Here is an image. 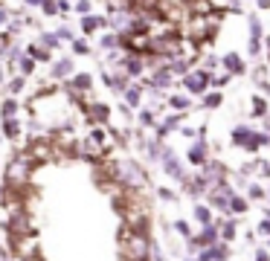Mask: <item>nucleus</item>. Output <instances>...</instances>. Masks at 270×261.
Here are the masks:
<instances>
[{"label": "nucleus", "mask_w": 270, "mask_h": 261, "mask_svg": "<svg viewBox=\"0 0 270 261\" xmlns=\"http://www.w3.org/2000/svg\"><path fill=\"white\" fill-rule=\"evenodd\" d=\"M111 24L107 18H96V15H87L82 21V32L84 35H93V32H99V29H105V26Z\"/></svg>", "instance_id": "nucleus-16"}, {"label": "nucleus", "mask_w": 270, "mask_h": 261, "mask_svg": "<svg viewBox=\"0 0 270 261\" xmlns=\"http://www.w3.org/2000/svg\"><path fill=\"white\" fill-rule=\"evenodd\" d=\"M230 79H233V76H212V84H215V87H224Z\"/></svg>", "instance_id": "nucleus-48"}, {"label": "nucleus", "mask_w": 270, "mask_h": 261, "mask_svg": "<svg viewBox=\"0 0 270 261\" xmlns=\"http://www.w3.org/2000/svg\"><path fill=\"white\" fill-rule=\"evenodd\" d=\"M267 201H270V189H267Z\"/></svg>", "instance_id": "nucleus-61"}, {"label": "nucleus", "mask_w": 270, "mask_h": 261, "mask_svg": "<svg viewBox=\"0 0 270 261\" xmlns=\"http://www.w3.org/2000/svg\"><path fill=\"white\" fill-rule=\"evenodd\" d=\"M189 163L192 166H206V143H203V137L189 148Z\"/></svg>", "instance_id": "nucleus-15"}, {"label": "nucleus", "mask_w": 270, "mask_h": 261, "mask_svg": "<svg viewBox=\"0 0 270 261\" xmlns=\"http://www.w3.org/2000/svg\"><path fill=\"white\" fill-rule=\"evenodd\" d=\"M169 107H172V110H180V113H183V110L189 107V99H186L183 93H175L172 99H169Z\"/></svg>", "instance_id": "nucleus-30"}, {"label": "nucleus", "mask_w": 270, "mask_h": 261, "mask_svg": "<svg viewBox=\"0 0 270 261\" xmlns=\"http://www.w3.org/2000/svg\"><path fill=\"white\" fill-rule=\"evenodd\" d=\"M21 90H24V76H21V79H12V82H9V93H21Z\"/></svg>", "instance_id": "nucleus-44"}, {"label": "nucleus", "mask_w": 270, "mask_h": 261, "mask_svg": "<svg viewBox=\"0 0 270 261\" xmlns=\"http://www.w3.org/2000/svg\"><path fill=\"white\" fill-rule=\"evenodd\" d=\"M172 76H175V73H172V67H169V64H163V67H160V70H154V76L148 79V87H166V84L172 82Z\"/></svg>", "instance_id": "nucleus-17"}, {"label": "nucleus", "mask_w": 270, "mask_h": 261, "mask_svg": "<svg viewBox=\"0 0 270 261\" xmlns=\"http://www.w3.org/2000/svg\"><path fill=\"white\" fill-rule=\"evenodd\" d=\"M230 255H233V252H230V244L218 241V244H215V261H230Z\"/></svg>", "instance_id": "nucleus-33"}, {"label": "nucleus", "mask_w": 270, "mask_h": 261, "mask_svg": "<svg viewBox=\"0 0 270 261\" xmlns=\"http://www.w3.org/2000/svg\"><path fill=\"white\" fill-rule=\"evenodd\" d=\"M70 9H73V6L67 3V0H59V15H67Z\"/></svg>", "instance_id": "nucleus-51"}, {"label": "nucleus", "mask_w": 270, "mask_h": 261, "mask_svg": "<svg viewBox=\"0 0 270 261\" xmlns=\"http://www.w3.org/2000/svg\"><path fill=\"white\" fill-rule=\"evenodd\" d=\"M15 113H18V102H15V99H6V102L0 105V116H3V119H12Z\"/></svg>", "instance_id": "nucleus-31"}, {"label": "nucleus", "mask_w": 270, "mask_h": 261, "mask_svg": "<svg viewBox=\"0 0 270 261\" xmlns=\"http://www.w3.org/2000/svg\"><path fill=\"white\" fill-rule=\"evenodd\" d=\"M117 252L122 261H154V241L148 232H137V229H128L122 224Z\"/></svg>", "instance_id": "nucleus-1"}, {"label": "nucleus", "mask_w": 270, "mask_h": 261, "mask_svg": "<svg viewBox=\"0 0 270 261\" xmlns=\"http://www.w3.org/2000/svg\"><path fill=\"white\" fill-rule=\"evenodd\" d=\"M195 221H198L200 226H209V224H212V206H203V203H198V206H195Z\"/></svg>", "instance_id": "nucleus-24"}, {"label": "nucleus", "mask_w": 270, "mask_h": 261, "mask_svg": "<svg viewBox=\"0 0 270 261\" xmlns=\"http://www.w3.org/2000/svg\"><path fill=\"white\" fill-rule=\"evenodd\" d=\"M140 125H142V128H157V116H154V110H142V113H140Z\"/></svg>", "instance_id": "nucleus-34"}, {"label": "nucleus", "mask_w": 270, "mask_h": 261, "mask_svg": "<svg viewBox=\"0 0 270 261\" xmlns=\"http://www.w3.org/2000/svg\"><path fill=\"white\" fill-rule=\"evenodd\" d=\"M32 160L26 154H18L12 163H6V171H3V186L18 191H29V177H32Z\"/></svg>", "instance_id": "nucleus-2"}, {"label": "nucleus", "mask_w": 270, "mask_h": 261, "mask_svg": "<svg viewBox=\"0 0 270 261\" xmlns=\"http://www.w3.org/2000/svg\"><path fill=\"white\" fill-rule=\"evenodd\" d=\"M258 3V9H270V0H256Z\"/></svg>", "instance_id": "nucleus-54"}, {"label": "nucleus", "mask_w": 270, "mask_h": 261, "mask_svg": "<svg viewBox=\"0 0 270 261\" xmlns=\"http://www.w3.org/2000/svg\"><path fill=\"white\" fill-rule=\"evenodd\" d=\"M221 64L227 67V73H233V76H238V73H244V61H241V55H238V52H227Z\"/></svg>", "instance_id": "nucleus-19"}, {"label": "nucleus", "mask_w": 270, "mask_h": 261, "mask_svg": "<svg viewBox=\"0 0 270 261\" xmlns=\"http://www.w3.org/2000/svg\"><path fill=\"white\" fill-rule=\"evenodd\" d=\"M122 70H125V76H142V70H145V58L142 55H125L122 58Z\"/></svg>", "instance_id": "nucleus-14"}, {"label": "nucleus", "mask_w": 270, "mask_h": 261, "mask_svg": "<svg viewBox=\"0 0 270 261\" xmlns=\"http://www.w3.org/2000/svg\"><path fill=\"white\" fill-rule=\"evenodd\" d=\"M145 168H140V163H134V160H125V163H119V183L131 191H142L145 186Z\"/></svg>", "instance_id": "nucleus-6"}, {"label": "nucleus", "mask_w": 270, "mask_h": 261, "mask_svg": "<svg viewBox=\"0 0 270 261\" xmlns=\"http://www.w3.org/2000/svg\"><path fill=\"white\" fill-rule=\"evenodd\" d=\"M163 166H166V174H169V177H175L177 183H186V180H189V174L183 171V166H180V160H177L169 148L163 151Z\"/></svg>", "instance_id": "nucleus-10"}, {"label": "nucleus", "mask_w": 270, "mask_h": 261, "mask_svg": "<svg viewBox=\"0 0 270 261\" xmlns=\"http://www.w3.org/2000/svg\"><path fill=\"white\" fill-rule=\"evenodd\" d=\"M233 145L244 151H258L261 145H270V134H256L250 125H235L233 128Z\"/></svg>", "instance_id": "nucleus-5"}, {"label": "nucleus", "mask_w": 270, "mask_h": 261, "mask_svg": "<svg viewBox=\"0 0 270 261\" xmlns=\"http://www.w3.org/2000/svg\"><path fill=\"white\" fill-rule=\"evenodd\" d=\"M140 96H142V87L131 84L128 90H125V105H128V107H140Z\"/></svg>", "instance_id": "nucleus-25"}, {"label": "nucleus", "mask_w": 270, "mask_h": 261, "mask_svg": "<svg viewBox=\"0 0 270 261\" xmlns=\"http://www.w3.org/2000/svg\"><path fill=\"white\" fill-rule=\"evenodd\" d=\"M264 110H267V102H264L261 96H256V99H253V116H261Z\"/></svg>", "instance_id": "nucleus-39"}, {"label": "nucleus", "mask_w": 270, "mask_h": 261, "mask_svg": "<svg viewBox=\"0 0 270 261\" xmlns=\"http://www.w3.org/2000/svg\"><path fill=\"white\" fill-rule=\"evenodd\" d=\"M26 3H29V6H44L47 0H26Z\"/></svg>", "instance_id": "nucleus-56"}, {"label": "nucleus", "mask_w": 270, "mask_h": 261, "mask_svg": "<svg viewBox=\"0 0 270 261\" xmlns=\"http://www.w3.org/2000/svg\"><path fill=\"white\" fill-rule=\"evenodd\" d=\"M250 32H253V38H261V24H258V18H256V15L250 18Z\"/></svg>", "instance_id": "nucleus-42"}, {"label": "nucleus", "mask_w": 270, "mask_h": 261, "mask_svg": "<svg viewBox=\"0 0 270 261\" xmlns=\"http://www.w3.org/2000/svg\"><path fill=\"white\" fill-rule=\"evenodd\" d=\"M180 122H183V116H180V113H172V116H166V119H163V125H157V137L163 140L166 134H172V130L183 128Z\"/></svg>", "instance_id": "nucleus-18"}, {"label": "nucleus", "mask_w": 270, "mask_h": 261, "mask_svg": "<svg viewBox=\"0 0 270 261\" xmlns=\"http://www.w3.org/2000/svg\"><path fill=\"white\" fill-rule=\"evenodd\" d=\"M258 235H264V238H270V218H264L261 224H258V229H256Z\"/></svg>", "instance_id": "nucleus-45"}, {"label": "nucleus", "mask_w": 270, "mask_h": 261, "mask_svg": "<svg viewBox=\"0 0 270 261\" xmlns=\"http://www.w3.org/2000/svg\"><path fill=\"white\" fill-rule=\"evenodd\" d=\"M21 73H24V76H32V73H35V58H29V55L21 58Z\"/></svg>", "instance_id": "nucleus-36"}, {"label": "nucleus", "mask_w": 270, "mask_h": 261, "mask_svg": "<svg viewBox=\"0 0 270 261\" xmlns=\"http://www.w3.org/2000/svg\"><path fill=\"white\" fill-rule=\"evenodd\" d=\"M3 137H6V140H18V137H21V122H18V119H3Z\"/></svg>", "instance_id": "nucleus-22"}, {"label": "nucleus", "mask_w": 270, "mask_h": 261, "mask_svg": "<svg viewBox=\"0 0 270 261\" xmlns=\"http://www.w3.org/2000/svg\"><path fill=\"white\" fill-rule=\"evenodd\" d=\"M256 171L261 174V177H267V180H270V163H267V160H261V163H256Z\"/></svg>", "instance_id": "nucleus-43"}, {"label": "nucleus", "mask_w": 270, "mask_h": 261, "mask_svg": "<svg viewBox=\"0 0 270 261\" xmlns=\"http://www.w3.org/2000/svg\"><path fill=\"white\" fill-rule=\"evenodd\" d=\"M6 247H9V252L15 258H24V261L41 255V241H38L35 232L32 235H6Z\"/></svg>", "instance_id": "nucleus-3"}, {"label": "nucleus", "mask_w": 270, "mask_h": 261, "mask_svg": "<svg viewBox=\"0 0 270 261\" xmlns=\"http://www.w3.org/2000/svg\"><path fill=\"white\" fill-rule=\"evenodd\" d=\"M26 55L35 58V61H49V49H44L41 44H29V47H26Z\"/></svg>", "instance_id": "nucleus-27"}, {"label": "nucleus", "mask_w": 270, "mask_h": 261, "mask_svg": "<svg viewBox=\"0 0 270 261\" xmlns=\"http://www.w3.org/2000/svg\"><path fill=\"white\" fill-rule=\"evenodd\" d=\"M154 261H166V258H163V255H154Z\"/></svg>", "instance_id": "nucleus-60"}, {"label": "nucleus", "mask_w": 270, "mask_h": 261, "mask_svg": "<svg viewBox=\"0 0 270 261\" xmlns=\"http://www.w3.org/2000/svg\"><path fill=\"white\" fill-rule=\"evenodd\" d=\"M264 128H267V130H270V119H264Z\"/></svg>", "instance_id": "nucleus-59"}, {"label": "nucleus", "mask_w": 270, "mask_h": 261, "mask_svg": "<svg viewBox=\"0 0 270 261\" xmlns=\"http://www.w3.org/2000/svg\"><path fill=\"white\" fill-rule=\"evenodd\" d=\"M250 52H253V55L261 52V41H258V38H250Z\"/></svg>", "instance_id": "nucleus-49"}, {"label": "nucleus", "mask_w": 270, "mask_h": 261, "mask_svg": "<svg viewBox=\"0 0 270 261\" xmlns=\"http://www.w3.org/2000/svg\"><path fill=\"white\" fill-rule=\"evenodd\" d=\"M267 241H270V238H267Z\"/></svg>", "instance_id": "nucleus-62"}, {"label": "nucleus", "mask_w": 270, "mask_h": 261, "mask_svg": "<svg viewBox=\"0 0 270 261\" xmlns=\"http://www.w3.org/2000/svg\"><path fill=\"white\" fill-rule=\"evenodd\" d=\"M172 229H175V232H180L183 238H192V229H189L186 221H175V224H172Z\"/></svg>", "instance_id": "nucleus-38"}, {"label": "nucleus", "mask_w": 270, "mask_h": 261, "mask_svg": "<svg viewBox=\"0 0 270 261\" xmlns=\"http://www.w3.org/2000/svg\"><path fill=\"white\" fill-rule=\"evenodd\" d=\"M3 229H6V235H32L35 232V218L26 209L24 212H15V215H6Z\"/></svg>", "instance_id": "nucleus-7"}, {"label": "nucleus", "mask_w": 270, "mask_h": 261, "mask_svg": "<svg viewBox=\"0 0 270 261\" xmlns=\"http://www.w3.org/2000/svg\"><path fill=\"white\" fill-rule=\"evenodd\" d=\"M90 9H93V3H90V0H76V12H82L84 18L90 15Z\"/></svg>", "instance_id": "nucleus-40"}, {"label": "nucleus", "mask_w": 270, "mask_h": 261, "mask_svg": "<svg viewBox=\"0 0 270 261\" xmlns=\"http://www.w3.org/2000/svg\"><path fill=\"white\" fill-rule=\"evenodd\" d=\"M198 261H215V247H206L198 252Z\"/></svg>", "instance_id": "nucleus-41"}, {"label": "nucleus", "mask_w": 270, "mask_h": 261, "mask_svg": "<svg viewBox=\"0 0 270 261\" xmlns=\"http://www.w3.org/2000/svg\"><path fill=\"white\" fill-rule=\"evenodd\" d=\"M258 87H261L264 93H270V84H267V82H261V79H258Z\"/></svg>", "instance_id": "nucleus-55"}, {"label": "nucleus", "mask_w": 270, "mask_h": 261, "mask_svg": "<svg viewBox=\"0 0 270 261\" xmlns=\"http://www.w3.org/2000/svg\"><path fill=\"white\" fill-rule=\"evenodd\" d=\"M84 113H87V122L90 125H99V122H107V116H111V110H107V105H102V102H90V105L84 107Z\"/></svg>", "instance_id": "nucleus-11"}, {"label": "nucleus", "mask_w": 270, "mask_h": 261, "mask_svg": "<svg viewBox=\"0 0 270 261\" xmlns=\"http://www.w3.org/2000/svg\"><path fill=\"white\" fill-rule=\"evenodd\" d=\"M183 186H186V194L195 201V198H200V194H206V191H209V180L203 177V174H198V177H189Z\"/></svg>", "instance_id": "nucleus-12"}, {"label": "nucleus", "mask_w": 270, "mask_h": 261, "mask_svg": "<svg viewBox=\"0 0 270 261\" xmlns=\"http://www.w3.org/2000/svg\"><path fill=\"white\" fill-rule=\"evenodd\" d=\"M35 166H44V163H56L61 157V148L52 140H29V148L24 151Z\"/></svg>", "instance_id": "nucleus-4"}, {"label": "nucleus", "mask_w": 270, "mask_h": 261, "mask_svg": "<svg viewBox=\"0 0 270 261\" xmlns=\"http://www.w3.org/2000/svg\"><path fill=\"white\" fill-rule=\"evenodd\" d=\"M67 76H76V73H73V61L59 58L56 64H52V79H67Z\"/></svg>", "instance_id": "nucleus-20"}, {"label": "nucleus", "mask_w": 270, "mask_h": 261, "mask_svg": "<svg viewBox=\"0 0 270 261\" xmlns=\"http://www.w3.org/2000/svg\"><path fill=\"white\" fill-rule=\"evenodd\" d=\"M218 229H221V241H224V244H233V241H235V232H238L235 221H224V224H218Z\"/></svg>", "instance_id": "nucleus-23"}, {"label": "nucleus", "mask_w": 270, "mask_h": 261, "mask_svg": "<svg viewBox=\"0 0 270 261\" xmlns=\"http://www.w3.org/2000/svg\"><path fill=\"white\" fill-rule=\"evenodd\" d=\"M256 261H270V252H264V249H256Z\"/></svg>", "instance_id": "nucleus-53"}, {"label": "nucleus", "mask_w": 270, "mask_h": 261, "mask_svg": "<svg viewBox=\"0 0 270 261\" xmlns=\"http://www.w3.org/2000/svg\"><path fill=\"white\" fill-rule=\"evenodd\" d=\"M247 201H267V189L258 186V183H253V186L247 189Z\"/></svg>", "instance_id": "nucleus-29"}, {"label": "nucleus", "mask_w": 270, "mask_h": 261, "mask_svg": "<svg viewBox=\"0 0 270 261\" xmlns=\"http://www.w3.org/2000/svg\"><path fill=\"white\" fill-rule=\"evenodd\" d=\"M56 35H59L61 41H70V38H73V32H70V29H67V26H61V29H59V32H56Z\"/></svg>", "instance_id": "nucleus-50"}, {"label": "nucleus", "mask_w": 270, "mask_h": 261, "mask_svg": "<svg viewBox=\"0 0 270 261\" xmlns=\"http://www.w3.org/2000/svg\"><path fill=\"white\" fill-rule=\"evenodd\" d=\"M247 209H250V201L241 198V194H235L233 201H230V212H233V215H244Z\"/></svg>", "instance_id": "nucleus-28"}, {"label": "nucleus", "mask_w": 270, "mask_h": 261, "mask_svg": "<svg viewBox=\"0 0 270 261\" xmlns=\"http://www.w3.org/2000/svg\"><path fill=\"white\" fill-rule=\"evenodd\" d=\"M29 261H47V258H44V255H35V258H29Z\"/></svg>", "instance_id": "nucleus-58"}, {"label": "nucleus", "mask_w": 270, "mask_h": 261, "mask_svg": "<svg viewBox=\"0 0 270 261\" xmlns=\"http://www.w3.org/2000/svg\"><path fill=\"white\" fill-rule=\"evenodd\" d=\"M209 84H212L209 70H189L186 76H183V87H186L189 93H203Z\"/></svg>", "instance_id": "nucleus-9"}, {"label": "nucleus", "mask_w": 270, "mask_h": 261, "mask_svg": "<svg viewBox=\"0 0 270 261\" xmlns=\"http://www.w3.org/2000/svg\"><path fill=\"white\" fill-rule=\"evenodd\" d=\"M221 241V229H218V224H209V226H203L198 235H192L186 241V249L189 252H198V249H206V247H215Z\"/></svg>", "instance_id": "nucleus-8"}, {"label": "nucleus", "mask_w": 270, "mask_h": 261, "mask_svg": "<svg viewBox=\"0 0 270 261\" xmlns=\"http://www.w3.org/2000/svg\"><path fill=\"white\" fill-rule=\"evenodd\" d=\"M73 52H76V55H90L87 41H79V38H76V41H73Z\"/></svg>", "instance_id": "nucleus-37"}, {"label": "nucleus", "mask_w": 270, "mask_h": 261, "mask_svg": "<svg viewBox=\"0 0 270 261\" xmlns=\"http://www.w3.org/2000/svg\"><path fill=\"white\" fill-rule=\"evenodd\" d=\"M90 140H93V143L99 145V148H105V151L111 148V145H107V143H111V140H107V130H105V128H99V125H96V128L90 130Z\"/></svg>", "instance_id": "nucleus-26"}, {"label": "nucleus", "mask_w": 270, "mask_h": 261, "mask_svg": "<svg viewBox=\"0 0 270 261\" xmlns=\"http://www.w3.org/2000/svg\"><path fill=\"white\" fill-rule=\"evenodd\" d=\"M180 134H183V137H203V130H195L192 125H183V128H180Z\"/></svg>", "instance_id": "nucleus-46"}, {"label": "nucleus", "mask_w": 270, "mask_h": 261, "mask_svg": "<svg viewBox=\"0 0 270 261\" xmlns=\"http://www.w3.org/2000/svg\"><path fill=\"white\" fill-rule=\"evenodd\" d=\"M59 41H61L59 35H52V32H44V35H41V47L52 52V49H59Z\"/></svg>", "instance_id": "nucleus-32"}, {"label": "nucleus", "mask_w": 270, "mask_h": 261, "mask_svg": "<svg viewBox=\"0 0 270 261\" xmlns=\"http://www.w3.org/2000/svg\"><path fill=\"white\" fill-rule=\"evenodd\" d=\"M6 55H9V61H15L18 55H21V47H9L6 49Z\"/></svg>", "instance_id": "nucleus-52"}, {"label": "nucleus", "mask_w": 270, "mask_h": 261, "mask_svg": "<svg viewBox=\"0 0 270 261\" xmlns=\"http://www.w3.org/2000/svg\"><path fill=\"white\" fill-rule=\"evenodd\" d=\"M90 87H93V82H90V76H87V73H76V76H73L70 90H82V93H87Z\"/></svg>", "instance_id": "nucleus-21"}, {"label": "nucleus", "mask_w": 270, "mask_h": 261, "mask_svg": "<svg viewBox=\"0 0 270 261\" xmlns=\"http://www.w3.org/2000/svg\"><path fill=\"white\" fill-rule=\"evenodd\" d=\"M221 102H224L221 93H206V96H203V107H218Z\"/></svg>", "instance_id": "nucleus-35"}, {"label": "nucleus", "mask_w": 270, "mask_h": 261, "mask_svg": "<svg viewBox=\"0 0 270 261\" xmlns=\"http://www.w3.org/2000/svg\"><path fill=\"white\" fill-rule=\"evenodd\" d=\"M203 177L209 180V186H215V183H221V180H227V166L224 163H206L203 166Z\"/></svg>", "instance_id": "nucleus-13"}, {"label": "nucleus", "mask_w": 270, "mask_h": 261, "mask_svg": "<svg viewBox=\"0 0 270 261\" xmlns=\"http://www.w3.org/2000/svg\"><path fill=\"white\" fill-rule=\"evenodd\" d=\"M157 191H160V201H172V203L177 201V194L172 189H157Z\"/></svg>", "instance_id": "nucleus-47"}, {"label": "nucleus", "mask_w": 270, "mask_h": 261, "mask_svg": "<svg viewBox=\"0 0 270 261\" xmlns=\"http://www.w3.org/2000/svg\"><path fill=\"white\" fill-rule=\"evenodd\" d=\"M6 18H9V12H6V9H0V24H6Z\"/></svg>", "instance_id": "nucleus-57"}]
</instances>
